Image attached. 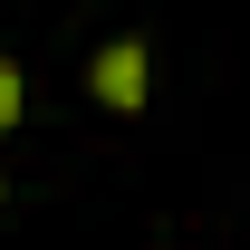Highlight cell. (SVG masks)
<instances>
[{"label":"cell","instance_id":"1","mask_svg":"<svg viewBox=\"0 0 250 250\" xmlns=\"http://www.w3.org/2000/svg\"><path fill=\"white\" fill-rule=\"evenodd\" d=\"M87 77H96V96H106V106H135V96H145V48H135V39H106Z\"/></svg>","mask_w":250,"mask_h":250},{"label":"cell","instance_id":"2","mask_svg":"<svg viewBox=\"0 0 250 250\" xmlns=\"http://www.w3.org/2000/svg\"><path fill=\"white\" fill-rule=\"evenodd\" d=\"M10 116H20V67L0 58V125H10Z\"/></svg>","mask_w":250,"mask_h":250}]
</instances>
